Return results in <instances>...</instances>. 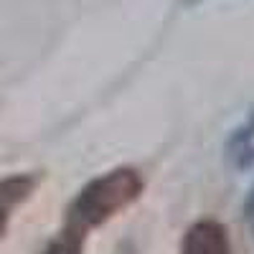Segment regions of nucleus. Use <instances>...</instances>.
<instances>
[{"mask_svg":"<svg viewBox=\"0 0 254 254\" xmlns=\"http://www.w3.org/2000/svg\"><path fill=\"white\" fill-rule=\"evenodd\" d=\"M142 178L135 168H115L97 178H92L84 186L74 201L69 203L66 221L64 226L87 237L92 229L104 226L110 219H115L120 211L132 206L142 193Z\"/></svg>","mask_w":254,"mask_h":254,"instance_id":"nucleus-1","label":"nucleus"},{"mask_svg":"<svg viewBox=\"0 0 254 254\" xmlns=\"http://www.w3.org/2000/svg\"><path fill=\"white\" fill-rule=\"evenodd\" d=\"M178 254H231L229 231L221 221L201 219L186 231Z\"/></svg>","mask_w":254,"mask_h":254,"instance_id":"nucleus-2","label":"nucleus"},{"mask_svg":"<svg viewBox=\"0 0 254 254\" xmlns=\"http://www.w3.org/2000/svg\"><path fill=\"white\" fill-rule=\"evenodd\" d=\"M38 181L31 173H15L0 181V237L8 231V224L18 206H23L36 190Z\"/></svg>","mask_w":254,"mask_h":254,"instance_id":"nucleus-3","label":"nucleus"},{"mask_svg":"<svg viewBox=\"0 0 254 254\" xmlns=\"http://www.w3.org/2000/svg\"><path fill=\"white\" fill-rule=\"evenodd\" d=\"M226 160L234 171L254 168V112L226 140Z\"/></svg>","mask_w":254,"mask_h":254,"instance_id":"nucleus-4","label":"nucleus"},{"mask_svg":"<svg viewBox=\"0 0 254 254\" xmlns=\"http://www.w3.org/2000/svg\"><path fill=\"white\" fill-rule=\"evenodd\" d=\"M84 242H87L84 234H76V231L61 226V231L44 247L41 254H84Z\"/></svg>","mask_w":254,"mask_h":254,"instance_id":"nucleus-5","label":"nucleus"},{"mask_svg":"<svg viewBox=\"0 0 254 254\" xmlns=\"http://www.w3.org/2000/svg\"><path fill=\"white\" fill-rule=\"evenodd\" d=\"M247 211H249V221H252V229H254V190H252V196L247 201Z\"/></svg>","mask_w":254,"mask_h":254,"instance_id":"nucleus-6","label":"nucleus"}]
</instances>
